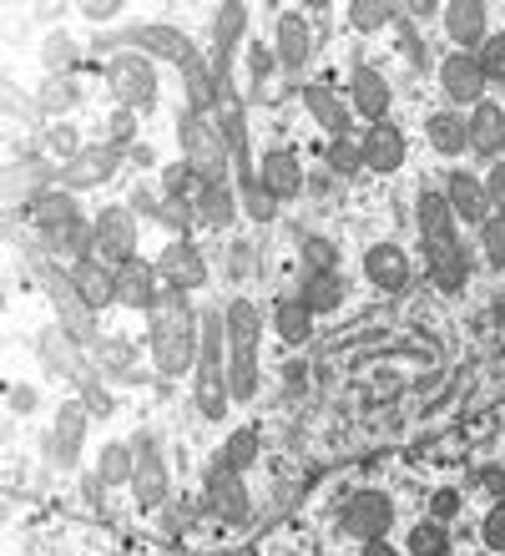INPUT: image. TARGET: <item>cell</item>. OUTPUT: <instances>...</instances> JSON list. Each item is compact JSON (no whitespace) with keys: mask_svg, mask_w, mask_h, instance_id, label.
I'll use <instances>...</instances> for the list:
<instances>
[{"mask_svg":"<svg viewBox=\"0 0 505 556\" xmlns=\"http://www.w3.org/2000/svg\"><path fill=\"white\" fill-rule=\"evenodd\" d=\"M364 556H400V552H394L390 542H369V546H364Z\"/></svg>","mask_w":505,"mask_h":556,"instance_id":"obj_62","label":"cell"},{"mask_svg":"<svg viewBox=\"0 0 505 556\" xmlns=\"http://www.w3.org/2000/svg\"><path fill=\"white\" fill-rule=\"evenodd\" d=\"M485 192H491V207H501V218H505V162H495V167H491Z\"/></svg>","mask_w":505,"mask_h":556,"instance_id":"obj_53","label":"cell"},{"mask_svg":"<svg viewBox=\"0 0 505 556\" xmlns=\"http://www.w3.org/2000/svg\"><path fill=\"white\" fill-rule=\"evenodd\" d=\"M409 556H450V536L440 521H419L415 531H409V546H404Z\"/></svg>","mask_w":505,"mask_h":556,"instance_id":"obj_43","label":"cell"},{"mask_svg":"<svg viewBox=\"0 0 505 556\" xmlns=\"http://www.w3.org/2000/svg\"><path fill=\"white\" fill-rule=\"evenodd\" d=\"M36 274H41V289L51 293V304H56L61 329H66L76 344H97V319H91V308L81 304V293L72 289V278L56 274L51 264H36Z\"/></svg>","mask_w":505,"mask_h":556,"instance_id":"obj_5","label":"cell"},{"mask_svg":"<svg viewBox=\"0 0 505 556\" xmlns=\"http://www.w3.org/2000/svg\"><path fill=\"white\" fill-rule=\"evenodd\" d=\"M137 445V470H131V491H137V501L142 506H162L167 501V460H162V445L152 435L131 440Z\"/></svg>","mask_w":505,"mask_h":556,"instance_id":"obj_12","label":"cell"},{"mask_svg":"<svg viewBox=\"0 0 505 556\" xmlns=\"http://www.w3.org/2000/svg\"><path fill=\"white\" fill-rule=\"evenodd\" d=\"M157 299H162L157 264L131 258V264L116 268V304H127V308H157Z\"/></svg>","mask_w":505,"mask_h":556,"instance_id":"obj_20","label":"cell"},{"mask_svg":"<svg viewBox=\"0 0 505 556\" xmlns=\"http://www.w3.org/2000/svg\"><path fill=\"white\" fill-rule=\"evenodd\" d=\"M425 258H430V274H434V283H440L445 293H460L465 289L470 253H465L460 238H434V243H425Z\"/></svg>","mask_w":505,"mask_h":556,"instance_id":"obj_22","label":"cell"},{"mask_svg":"<svg viewBox=\"0 0 505 556\" xmlns=\"http://www.w3.org/2000/svg\"><path fill=\"white\" fill-rule=\"evenodd\" d=\"M415 218H419V238H425V243H434V238H455V207H450L445 192H419Z\"/></svg>","mask_w":505,"mask_h":556,"instance_id":"obj_31","label":"cell"},{"mask_svg":"<svg viewBox=\"0 0 505 556\" xmlns=\"http://www.w3.org/2000/svg\"><path fill=\"white\" fill-rule=\"evenodd\" d=\"M274 56H278V66H289V72L308 66V56H314V26H308L299 11H283V15H278V26H274Z\"/></svg>","mask_w":505,"mask_h":556,"instance_id":"obj_18","label":"cell"},{"mask_svg":"<svg viewBox=\"0 0 505 556\" xmlns=\"http://www.w3.org/2000/svg\"><path fill=\"white\" fill-rule=\"evenodd\" d=\"M243 213V203H238V188L232 182H207L198 198V218L207 223V228H232V218Z\"/></svg>","mask_w":505,"mask_h":556,"instance_id":"obj_32","label":"cell"},{"mask_svg":"<svg viewBox=\"0 0 505 556\" xmlns=\"http://www.w3.org/2000/svg\"><path fill=\"white\" fill-rule=\"evenodd\" d=\"M228 395H232V405H243V400L258 395V359H232L228 365Z\"/></svg>","mask_w":505,"mask_h":556,"instance_id":"obj_45","label":"cell"},{"mask_svg":"<svg viewBox=\"0 0 505 556\" xmlns=\"http://www.w3.org/2000/svg\"><path fill=\"white\" fill-rule=\"evenodd\" d=\"M81 435H87V405H81V400H66V405L56 410V430H51V455H56L61 466L76 460Z\"/></svg>","mask_w":505,"mask_h":556,"instance_id":"obj_29","label":"cell"},{"mask_svg":"<svg viewBox=\"0 0 505 556\" xmlns=\"http://www.w3.org/2000/svg\"><path fill=\"white\" fill-rule=\"evenodd\" d=\"M202 501H207V511H213L217 521H243V516H248V485H243V476L217 460V466L207 470Z\"/></svg>","mask_w":505,"mask_h":556,"instance_id":"obj_11","label":"cell"},{"mask_svg":"<svg viewBox=\"0 0 505 556\" xmlns=\"http://www.w3.org/2000/svg\"><path fill=\"white\" fill-rule=\"evenodd\" d=\"M274 51H268V46H253V56H248V66H253V81H258V87H263V81H268V72H274Z\"/></svg>","mask_w":505,"mask_h":556,"instance_id":"obj_52","label":"cell"},{"mask_svg":"<svg viewBox=\"0 0 505 556\" xmlns=\"http://www.w3.org/2000/svg\"><path fill=\"white\" fill-rule=\"evenodd\" d=\"M157 188L167 192V198H182V203H198V198H202V188H207V182H202V177L192 173L188 162H167V167H162V177H157Z\"/></svg>","mask_w":505,"mask_h":556,"instance_id":"obj_38","label":"cell"},{"mask_svg":"<svg viewBox=\"0 0 505 556\" xmlns=\"http://www.w3.org/2000/svg\"><path fill=\"white\" fill-rule=\"evenodd\" d=\"M430 147L440 152V157H460V152H470L465 117H455V112H434L430 117Z\"/></svg>","mask_w":505,"mask_h":556,"instance_id":"obj_34","label":"cell"},{"mask_svg":"<svg viewBox=\"0 0 505 556\" xmlns=\"http://www.w3.org/2000/svg\"><path fill=\"white\" fill-rule=\"evenodd\" d=\"M122 167V147L101 142V147H81L66 167H61L56 188L66 192H87V188H101V182H112V173Z\"/></svg>","mask_w":505,"mask_h":556,"instance_id":"obj_8","label":"cell"},{"mask_svg":"<svg viewBox=\"0 0 505 556\" xmlns=\"http://www.w3.org/2000/svg\"><path fill=\"white\" fill-rule=\"evenodd\" d=\"M364 274H369V283L375 289H404L409 283V253L400 249V243H375V249L364 253Z\"/></svg>","mask_w":505,"mask_h":556,"instance_id":"obj_27","label":"cell"},{"mask_svg":"<svg viewBox=\"0 0 505 556\" xmlns=\"http://www.w3.org/2000/svg\"><path fill=\"white\" fill-rule=\"evenodd\" d=\"M480 536H485V546H491V552H505V501H495L491 516L480 521Z\"/></svg>","mask_w":505,"mask_h":556,"instance_id":"obj_50","label":"cell"},{"mask_svg":"<svg viewBox=\"0 0 505 556\" xmlns=\"http://www.w3.org/2000/svg\"><path fill=\"white\" fill-rule=\"evenodd\" d=\"M41 152H46L51 162H61V167H66V162L81 152V137H76L72 122H56V127H46V132H41Z\"/></svg>","mask_w":505,"mask_h":556,"instance_id":"obj_41","label":"cell"},{"mask_svg":"<svg viewBox=\"0 0 505 556\" xmlns=\"http://www.w3.org/2000/svg\"><path fill=\"white\" fill-rule=\"evenodd\" d=\"M61 61H66V36H51V46H46V72L66 76V72H61Z\"/></svg>","mask_w":505,"mask_h":556,"instance_id":"obj_55","label":"cell"},{"mask_svg":"<svg viewBox=\"0 0 505 556\" xmlns=\"http://www.w3.org/2000/svg\"><path fill=\"white\" fill-rule=\"evenodd\" d=\"M61 177V167H51L46 157H11V173H5V198L11 203H36L41 192H51V182Z\"/></svg>","mask_w":505,"mask_h":556,"instance_id":"obj_16","label":"cell"},{"mask_svg":"<svg viewBox=\"0 0 505 556\" xmlns=\"http://www.w3.org/2000/svg\"><path fill=\"white\" fill-rule=\"evenodd\" d=\"M243 30H248V5H217V15H213V76L223 81V91H228L232 46L243 41Z\"/></svg>","mask_w":505,"mask_h":556,"instance_id":"obj_21","label":"cell"},{"mask_svg":"<svg viewBox=\"0 0 505 556\" xmlns=\"http://www.w3.org/2000/svg\"><path fill=\"white\" fill-rule=\"evenodd\" d=\"M329 167H333V173H344V177H354V173L364 167V147H359V142H349V137L329 142Z\"/></svg>","mask_w":505,"mask_h":556,"instance_id":"obj_47","label":"cell"},{"mask_svg":"<svg viewBox=\"0 0 505 556\" xmlns=\"http://www.w3.org/2000/svg\"><path fill=\"white\" fill-rule=\"evenodd\" d=\"M127 41L137 46L142 56L177 61V66H188V61L198 56V46L188 41V30H177V26H137V30H127Z\"/></svg>","mask_w":505,"mask_h":556,"instance_id":"obj_15","label":"cell"},{"mask_svg":"<svg viewBox=\"0 0 505 556\" xmlns=\"http://www.w3.org/2000/svg\"><path fill=\"white\" fill-rule=\"evenodd\" d=\"M192 218H198V203H182V198H167V192H162V207H157V223H162V228L188 233Z\"/></svg>","mask_w":505,"mask_h":556,"instance_id":"obj_46","label":"cell"},{"mask_svg":"<svg viewBox=\"0 0 505 556\" xmlns=\"http://www.w3.org/2000/svg\"><path fill=\"white\" fill-rule=\"evenodd\" d=\"M480 56V72H485V81H501L505 87V36H491V41L476 51Z\"/></svg>","mask_w":505,"mask_h":556,"instance_id":"obj_48","label":"cell"},{"mask_svg":"<svg viewBox=\"0 0 505 556\" xmlns=\"http://www.w3.org/2000/svg\"><path fill=\"white\" fill-rule=\"evenodd\" d=\"M394 5H384V0H354V5H349V26L354 30H364V36H375V30H384L394 21Z\"/></svg>","mask_w":505,"mask_h":556,"instance_id":"obj_40","label":"cell"},{"mask_svg":"<svg viewBox=\"0 0 505 556\" xmlns=\"http://www.w3.org/2000/svg\"><path fill=\"white\" fill-rule=\"evenodd\" d=\"M5 117H26V102H21L15 87H5Z\"/></svg>","mask_w":505,"mask_h":556,"instance_id":"obj_57","label":"cell"},{"mask_svg":"<svg viewBox=\"0 0 505 556\" xmlns=\"http://www.w3.org/2000/svg\"><path fill=\"white\" fill-rule=\"evenodd\" d=\"M131 470H137V445H106L97 460V476L106 485H131Z\"/></svg>","mask_w":505,"mask_h":556,"instance_id":"obj_39","label":"cell"},{"mask_svg":"<svg viewBox=\"0 0 505 556\" xmlns=\"http://www.w3.org/2000/svg\"><path fill=\"white\" fill-rule=\"evenodd\" d=\"M127 359H131L127 339H101V365H106V369H116V375H122V369H127Z\"/></svg>","mask_w":505,"mask_h":556,"instance_id":"obj_51","label":"cell"},{"mask_svg":"<svg viewBox=\"0 0 505 556\" xmlns=\"http://www.w3.org/2000/svg\"><path fill=\"white\" fill-rule=\"evenodd\" d=\"M91 228H97V258L101 264H131L137 258V213L131 207H101L97 218H91Z\"/></svg>","mask_w":505,"mask_h":556,"instance_id":"obj_7","label":"cell"},{"mask_svg":"<svg viewBox=\"0 0 505 556\" xmlns=\"http://www.w3.org/2000/svg\"><path fill=\"white\" fill-rule=\"evenodd\" d=\"M359 147H364V167H369V173H394L404 162V132L390 127V122H375V127L359 137Z\"/></svg>","mask_w":505,"mask_h":556,"instance_id":"obj_26","label":"cell"},{"mask_svg":"<svg viewBox=\"0 0 505 556\" xmlns=\"http://www.w3.org/2000/svg\"><path fill=\"white\" fill-rule=\"evenodd\" d=\"M131 132H137V117H131V112H116L112 117V147L131 142Z\"/></svg>","mask_w":505,"mask_h":556,"instance_id":"obj_54","label":"cell"},{"mask_svg":"<svg viewBox=\"0 0 505 556\" xmlns=\"http://www.w3.org/2000/svg\"><path fill=\"white\" fill-rule=\"evenodd\" d=\"M258 177H263V188L274 192V203H289V198L303 192V162L293 157L289 147H274V152L263 157Z\"/></svg>","mask_w":505,"mask_h":556,"instance_id":"obj_25","label":"cell"},{"mask_svg":"<svg viewBox=\"0 0 505 556\" xmlns=\"http://www.w3.org/2000/svg\"><path fill=\"white\" fill-rule=\"evenodd\" d=\"M202 319L182 304V293H162L157 308H152V369L177 380L198 369V354H202Z\"/></svg>","mask_w":505,"mask_h":556,"instance_id":"obj_1","label":"cell"},{"mask_svg":"<svg viewBox=\"0 0 505 556\" xmlns=\"http://www.w3.org/2000/svg\"><path fill=\"white\" fill-rule=\"evenodd\" d=\"M238 203H243V213H248L253 223H274V213H278L274 192L263 188V177H258V173L238 177Z\"/></svg>","mask_w":505,"mask_h":556,"instance_id":"obj_37","label":"cell"},{"mask_svg":"<svg viewBox=\"0 0 505 556\" xmlns=\"http://www.w3.org/2000/svg\"><path fill=\"white\" fill-rule=\"evenodd\" d=\"M445 198H450V207H455V218L470 223V228H485V223H491V192H485V182H480L476 173H450Z\"/></svg>","mask_w":505,"mask_h":556,"instance_id":"obj_19","label":"cell"},{"mask_svg":"<svg viewBox=\"0 0 505 556\" xmlns=\"http://www.w3.org/2000/svg\"><path fill=\"white\" fill-rule=\"evenodd\" d=\"M87 15H91V21H112V15H116V0H112V5H106V0H91Z\"/></svg>","mask_w":505,"mask_h":556,"instance_id":"obj_59","label":"cell"},{"mask_svg":"<svg viewBox=\"0 0 505 556\" xmlns=\"http://www.w3.org/2000/svg\"><path fill=\"white\" fill-rule=\"evenodd\" d=\"M217 460L243 476V470L258 460V430H238V435H228V445H223V455H217Z\"/></svg>","mask_w":505,"mask_h":556,"instance_id":"obj_42","label":"cell"},{"mask_svg":"<svg viewBox=\"0 0 505 556\" xmlns=\"http://www.w3.org/2000/svg\"><path fill=\"white\" fill-rule=\"evenodd\" d=\"M303 274H333L339 268V249H333L329 238H318V233H308L303 238Z\"/></svg>","mask_w":505,"mask_h":556,"instance_id":"obj_44","label":"cell"},{"mask_svg":"<svg viewBox=\"0 0 505 556\" xmlns=\"http://www.w3.org/2000/svg\"><path fill=\"white\" fill-rule=\"evenodd\" d=\"M182 521H188V506L173 501V511H167V531H182Z\"/></svg>","mask_w":505,"mask_h":556,"instance_id":"obj_61","label":"cell"},{"mask_svg":"<svg viewBox=\"0 0 505 556\" xmlns=\"http://www.w3.org/2000/svg\"><path fill=\"white\" fill-rule=\"evenodd\" d=\"M76 102H81V87H76V76H46L41 91H36V112H51V117L72 112Z\"/></svg>","mask_w":505,"mask_h":556,"instance_id":"obj_36","label":"cell"},{"mask_svg":"<svg viewBox=\"0 0 505 556\" xmlns=\"http://www.w3.org/2000/svg\"><path fill=\"white\" fill-rule=\"evenodd\" d=\"M106 91H112L122 112H137V106L157 102V61L142 56V51H122V56L106 61Z\"/></svg>","mask_w":505,"mask_h":556,"instance_id":"obj_3","label":"cell"},{"mask_svg":"<svg viewBox=\"0 0 505 556\" xmlns=\"http://www.w3.org/2000/svg\"><path fill=\"white\" fill-rule=\"evenodd\" d=\"M349 106H354V117H369V127L384 122V112H390V81L375 66H359L354 81H349Z\"/></svg>","mask_w":505,"mask_h":556,"instance_id":"obj_23","label":"cell"},{"mask_svg":"<svg viewBox=\"0 0 505 556\" xmlns=\"http://www.w3.org/2000/svg\"><path fill=\"white\" fill-rule=\"evenodd\" d=\"M480 249H485V258H491L495 268H505V218H491L480 228Z\"/></svg>","mask_w":505,"mask_h":556,"instance_id":"obj_49","label":"cell"},{"mask_svg":"<svg viewBox=\"0 0 505 556\" xmlns=\"http://www.w3.org/2000/svg\"><path fill=\"white\" fill-rule=\"evenodd\" d=\"M11 410H15V415L36 410V390H30V384H11Z\"/></svg>","mask_w":505,"mask_h":556,"instance_id":"obj_56","label":"cell"},{"mask_svg":"<svg viewBox=\"0 0 505 556\" xmlns=\"http://www.w3.org/2000/svg\"><path fill=\"white\" fill-rule=\"evenodd\" d=\"M440 87L455 106H480L485 102V72H480V56L470 51H455V56L440 61Z\"/></svg>","mask_w":505,"mask_h":556,"instance_id":"obj_10","label":"cell"},{"mask_svg":"<svg viewBox=\"0 0 505 556\" xmlns=\"http://www.w3.org/2000/svg\"><path fill=\"white\" fill-rule=\"evenodd\" d=\"M465 132H470V152L476 157H501L505 152V106L480 102L470 117H465Z\"/></svg>","mask_w":505,"mask_h":556,"instance_id":"obj_24","label":"cell"},{"mask_svg":"<svg viewBox=\"0 0 505 556\" xmlns=\"http://www.w3.org/2000/svg\"><path fill=\"white\" fill-rule=\"evenodd\" d=\"M455 506H460V496H455V491H440V496H434V516H450Z\"/></svg>","mask_w":505,"mask_h":556,"instance_id":"obj_58","label":"cell"},{"mask_svg":"<svg viewBox=\"0 0 505 556\" xmlns=\"http://www.w3.org/2000/svg\"><path fill=\"white\" fill-rule=\"evenodd\" d=\"M394 527V501L384 491H354V496L339 506V531L354 536V542H384Z\"/></svg>","mask_w":505,"mask_h":556,"instance_id":"obj_4","label":"cell"},{"mask_svg":"<svg viewBox=\"0 0 505 556\" xmlns=\"http://www.w3.org/2000/svg\"><path fill=\"white\" fill-rule=\"evenodd\" d=\"M299 299L314 308V319H318V314H333V308L344 304V283H339V274H303Z\"/></svg>","mask_w":505,"mask_h":556,"instance_id":"obj_35","label":"cell"},{"mask_svg":"<svg viewBox=\"0 0 505 556\" xmlns=\"http://www.w3.org/2000/svg\"><path fill=\"white\" fill-rule=\"evenodd\" d=\"M177 142H182V162H188L202 182H228L232 152H228V142H223V132H217V122L198 117V112H182Z\"/></svg>","mask_w":505,"mask_h":556,"instance_id":"obj_2","label":"cell"},{"mask_svg":"<svg viewBox=\"0 0 505 556\" xmlns=\"http://www.w3.org/2000/svg\"><path fill=\"white\" fill-rule=\"evenodd\" d=\"M445 36L476 56L480 46L491 41V11L480 0H455V5H445Z\"/></svg>","mask_w":505,"mask_h":556,"instance_id":"obj_14","label":"cell"},{"mask_svg":"<svg viewBox=\"0 0 505 556\" xmlns=\"http://www.w3.org/2000/svg\"><path fill=\"white\" fill-rule=\"evenodd\" d=\"M274 334L283 339V344H303V339L314 334V308L303 304L299 293H283L274 304Z\"/></svg>","mask_w":505,"mask_h":556,"instance_id":"obj_30","label":"cell"},{"mask_svg":"<svg viewBox=\"0 0 505 556\" xmlns=\"http://www.w3.org/2000/svg\"><path fill=\"white\" fill-rule=\"evenodd\" d=\"M157 278H162V283H167L173 293L202 289V283H207V258L192 249L188 238H173V243L157 253Z\"/></svg>","mask_w":505,"mask_h":556,"instance_id":"obj_9","label":"cell"},{"mask_svg":"<svg viewBox=\"0 0 505 556\" xmlns=\"http://www.w3.org/2000/svg\"><path fill=\"white\" fill-rule=\"evenodd\" d=\"M232 268H238V278H248V264H253V253L243 249V243H238V249H232V258H228Z\"/></svg>","mask_w":505,"mask_h":556,"instance_id":"obj_60","label":"cell"},{"mask_svg":"<svg viewBox=\"0 0 505 556\" xmlns=\"http://www.w3.org/2000/svg\"><path fill=\"white\" fill-rule=\"evenodd\" d=\"M66 278H72V289L81 293V304H87L91 314H97V308H106V304H116V268L101 264L97 253L66 268Z\"/></svg>","mask_w":505,"mask_h":556,"instance_id":"obj_17","label":"cell"},{"mask_svg":"<svg viewBox=\"0 0 505 556\" xmlns=\"http://www.w3.org/2000/svg\"><path fill=\"white\" fill-rule=\"evenodd\" d=\"M303 106L314 112V122L333 137V142H339V137H349V127H354V106H349L344 97H333L329 87H308V91H303Z\"/></svg>","mask_w":505,"mask_h":556,"instance_id":"obj_28","label":"cell"},{"mask_svg":"<svg viewBox=\"0 0 505 556\" xmlns=\"http://www.w3.org/2000/svg\"><path fill=\"white\" fill-rule=\"evenodd\" d=\"M26 218H30V228L41 233L46 249H56V253H61L66 233H72L76 223H81V213H76V192H66V188L41 192L36 203H26Z\"/></svg>","mask_w":505,"mask_h":556,"instance_id":"obj_6","label":"cell"},{"mask_svg":"<svg viewBox=\"0 0 505 556\" xmlns=\"http://www.w3.org/2000/svg\"><path fill=\"white\" fill-rule=\"evenodd\" d=\"M223 329H228V354L232 359H258L263 344V314L253 299H232L223 308Z\"/></svg>","mask_w":505,"mask_h":556,"instance_id":"obj_13","label":"cell"},{"mask_svg":"<svg viewBox=\"0 0 505 556\" xmlns=\"http://www.w3.org/2000/svg\"><path fill=\"white\" fill-rule=\"evenodd\" d=\"M36 350H41V365L51 369V375H76V369H81V365H76V339L66 334L61 324H56V329H46V334L36 339Z\"/></svg>","mask_w":505,"mask_h":556,"instance_id":"obj_33","label":"cell"}]
</instances>
